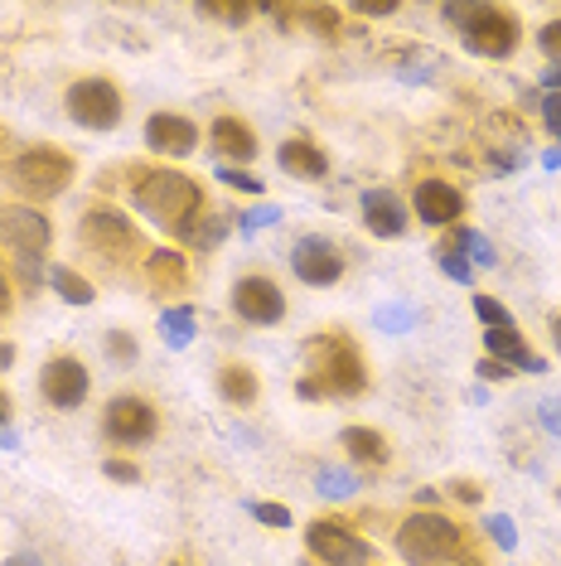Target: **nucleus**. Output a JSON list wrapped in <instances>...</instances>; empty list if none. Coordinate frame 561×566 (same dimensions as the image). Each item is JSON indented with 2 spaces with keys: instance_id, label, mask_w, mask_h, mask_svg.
Returning a JSON list of instances; mask_svg holds the SVG:
<instances>
[{
  "instance_id": "obj_1",
  "label": "nucleus",
  "mask_w": 561,
  "mask_h": 566,
  "mask_svg": "<svg viewBox=\"0 0 561 566\" xmlns=\"http://www.w3.org/2000/svg\"><path fill=\"white\" fill-rule=\"evenodd\" d=\"M136 203L150 223L184 238L203 213V189L180 170H146V175H136Z\"/></svg>"
},
{
  "instance_id": "obj_2",
  "label": "nucleus",
  "mask_w": 561,
  "mask_h": 566,
  "mask_svg": "<svg viewBox=\"0 0 561 566\" xmlns=\"http://www.w3.org/2000/svg\"><path fill=\"white\" fill-rule=\"evenodd\" d=\"M398 552H402V562H412V566H445L451 557L465 552V533H461V523H451L445 513L421 509L398 527Z\"/></svg>"
},
{
  "instance_id": "obj_3",
  "label": "nucleus",
  "mask_w": 561,
  "mask_h": 566,
  "mask_svg": "<svg viewBox=\"0 0 561 566\" xmlns=\"http://www.w3.org/2000/svg\"><path fill=\"white\" fill-rule=\"evenodd\" d=\"M305 358L315 364L310 378L320 382L325 392H339V397H359L368 388V368L359 349H353L343 334H315V339H305Z\"/></svg>"
},
{
  "instance_id": "obj_4",
  "label": "nucleus",
  "mask_w": 561,
  "mask_h": 566,
  "mask_svg": "<svg viewBox=\"0 0 561 566\" xmlns=\"http://www.w3.org/2000/svg\"><path fill=\"white\" fill-rule=\"evenodd\" d=\"M73 175H78V165H73V156L59 146H34L10 165V179H15L24 195H40V199L63 195V189L73 185Z\"/></svg>"
},
{
  "instance_id": "obj_5",
  "label": "nucleus",
  "mask_w": 561,
  "mask_h": 566,
  "mask_svg": "<svg viewBox=\"0 0 561 566\" xmlns=\"http://www.w3.org/2000/svg\"><path fill=\"white\" fill-rule=\"evenodd\" d=\"M83 248L97 252L102 262L121 266L140 252V233H136L131 218L117 213V209H87L83 213Z\"/></svg>"
},
{
  "instance_id": "obj_6",
  "label": "nucleus",
  "mask_w": 561,
  "mask_h": 566,
  "mask_svg": "<svg viewBox=\"0 0 561 566\" xmlns=\"http://www.w3.org/2000/svg\"><path fill=\"white\" fill-rule=\"evenodd\" d=\"M518 15H508L499 6H469V20L461 24L465 49L479 59H508L518 49Z\"/></svg>"
},
{
  "instance_id": "obj_7",
  "label": "nucleus",
  "mask_w": 561,
  "mask_h": 566,
  "mask_svg": "<svg viewBox=\"0 0 561 566\" xmlns=\"http://www.w3.org/2000/svg\"><path fill=\"white\" fill-rule=\"evenodd\" d=\"M63 112L83 126V132H112L121 122V93L107 78H78L63 93Z\"/></svg>"
},
{
  "instance_id": "obj_8",
  "label": "nucleus",
  "mask_w": 561,
  "mask_h": 566,
  "mask_svg": "<svg viewBox=\"0 0 561 566\" xmlns=\"http://www.w3.org/2000/svg\"><path fill=\"white\" fill-rule=\"evenodd\" d=\"M0 242H6L15 256H40L49 252V242H54V228H49V218L40 209H24V203H10L0 199Z\"/></svg>"
},
{
  "instance_id": "obj_9",
  "label": "nucleus",
  "mask_w": 561,
  "mask_h": 566,
  "mask_svg": "<svg viewBox=\"0 0 561 566\" xmlns=\"http://www.w3.org/2000/svg\"><path fill=\"white\" fill-rule=\"evenodd\" d=\"M107 436L112 441H121V446H146V441H156V407L146 402V397H112L107 402Z\"/></svg>"
},
{
  "instance_id": "obj_10",
  "label": "nucleus",
  "mask_w": 561,
  "mask_h": 566,
  "mask_svg": "<svg viewBox=\"0 0 561 566\" xmlns=\"http://www.w3.org/2000/svg\"><path fill=\"white\" fill-rule=\"evenodd\" d=\"M233 311L247 319V325H280V319H286V295L266 276H242L233 286Z\"/></svg>"
},
{
  "instance_id": "obj_11",
  "label": "nucleus",
  "mask_w": 561,
  "mask_h": 566,
  "mask_svg": "<svg viewBox=\"0 0 561 566\" xmlns=\"http://www.w3.org/2000/svg\"><path fill=\"white\" fill-rule=\"evenodd\" d=\"M87 388H93V378H87V368L78 358H49L44 373H40V392L49 397V407H59V411L83 407Z\"/></svg>"
},
{
  "instance_id": "obj_12",
  "label": "nucleus",
  "mask_w": 561,
  "mask_h": 566,
  "mask_svg": "<svg viewBox=\"0 0 561 566\" xmlns=\"http://www.w3.org/2000/svg\"><path fill=\"white\" fill-rule=\"evenodd\" d=\"M305 543H310V552H315V557H320L325 566H363L368 557H373L363 537L349 533L343 523H310Z\"/></svg>"
},
{
  "instance_id": "obj_13",
  "label": "nucleus",
  "mask_w": 561,
  "mask_h": 566,
  "mask_svg": "<svg viewBox=\"0 0 561 566\" xmlns=\"http://www.w3.org/2000/svg\"><path fill=\"white\" fill-rule=\"evenodd\" d=\"M412 209L426 228H451L465 213V195L455 185H445V179H421L412 189Z\"/></svg>"
},
{
  "instance_id": "obj_14",
  "label": "nucleus",
  "mask_w": 561,
  "mask_h": 566,
  "mask_svg": "<svg viewBox=\"0 0 561 566\" xmlns=\"http://www.w3.org/2000/svg\"><path fill=\"white\" fill-rule=\"evenodd\" d=\"M290 266H296V276L305 286H335L343 276V256L335 242H325V238H300L296 252H290Z\"/></svg>"
},
{
  "instance_id": "obj_15",
  "label": "nucleus",
  "mask_w": 561,
  "mask_h": 566,
  "mask_svg": "<svg viewBox=\"0 0 561 566\" xmlns=\"http://www.w3.org/2000/svg\"><path fill=\"white\" fill-rule=\"evenodd\" d=\"M146 146L160 150V156H189V150L199 146V126L180 117V112H156V117L146 122Z\"/></svg>"
},
{
  "instance_id": "obj_16",
  "label": "nucleus",
  "mask_w": 561,
  "mask_h": 566,
  "mask_svg": "<svg viewBox=\"0 0 561 566\" xmlns=\"http://www.w3.org/2000/svg\"><path fill=\"white\" fill-rule=\"evenodd\" d=\"M363 228L373 238H402L406 233V209L392 189H363Z\"/></svg>"
},
{
  "instance_id": "obj_17",
  "label": "nucleus",
  "mask_w": 561,
  "mask_h": 566,
  "mask_svg": "<svg viewBox=\"0 0 561 566\" xmlns=\"http://www.w3.org/2000/svg\"><path fill=\"white\" fill-rule=\"evenodd\" d=\"M209 146L219 160H257V132H252L242 117H213L209 126Z\"/></svg>"
},
{
  "instance_id": "obj_18",
  "label": "nucleus",
  "mask_w": 561,
  "mask_h": 566,
  "mask_svg": "<svg viewBox=\"0 0 561 566\" xmlns=\"http://www.w3.org/2000/svg\"><path fill=\"white\" fill-rule=\"evenodd\" d=\"M484 349H489V358H499V364H508V368L547 373V364L528 349V339H522L518 325H508V329H484Z\"/></svg>"
},
{
  "instance_id": "obj_19",
  "label": "nucleus",
  "mask_w": 561,
  "mask_h": 566,
  "mask_svg": "<svg viewBox=\"0 0 561 566\" xmlns=\"http://www.w3.org/2000/svg\"><path fill=\"white\" fill-rule=\"evenodd\" d=\"M146 286L156 295H180L189 286V262L180 252H150L146 256Z\"/></svg>"
},
{
  "instance_id": "obj_20",
  "label": "nucleus",
  "mask_w": 561,
  "mask_h": 566,
  "mask_svg": "<svg viewBox=\"0 0 561 566\" xmlns=\"http://www.w3.org/2000/svg\"><path fill=\"white\" fill-rule=\"evenodd\" d=\"M276 160H280V170L296 175V179H325L329 175V156L315 146V140H286V146L276 150Z\"/></svg>"
},
{
  "instance_id": "obj_21",
  "label": "nucleus",
  "mask_w": 561,
  "mask_h": 566,
  "mask_svg": "<svg viewBox=\"0 0 561 566\" xmlns=\"http://www.w3.org/2000/svg\"><path fill=\"white\" fill-rule=\"evenodd\" d=\"M219 392H223V402H233V407H252L257 402V373L242 368V364H223L219 368Z\"/></svg>"
},
{
  "instance_id": "obj_22",
  "label": "nucleus",
  "mask_w": 561,
  "mask_h": 566,
  "mask_svg": "<svg viewBox=\"0 0 561 566\" xmlns=\"http://www.w3.org/2000/svg\"><path fill=\"white\" fill-rule=\"evenodd\" d=\"M339 446L349 450V460H363V465H388V441L368 427H349L339 436Z\"/></svg>"
},
{
  "instance_id": "obj_23",
  "label": "nucleus",
  "mask_w": 561,
  "mask_h": 566,
  "mask_svg": "<svg viewBox=\"0 0 561 566\" xmlns=\"http://www.w3.org/2000/svg\"><path fill=\"white\" fill-rule=\"evenodd\" d=\"M194 305H165L160 311V334L170 349H189L194 344Z\"/></svg>"
},
{
  "instance_id": "obj_24",
  "label": "nucleus",
  "mask_w": 561,
  "mask_h": 566,
  "mask_svg": "<svg viewBox=\"0 0 561 566\" xmlns=\"http://www.w3.org/2000/svg\"><path fill=\"white\" fill-rule=\"evenodd\" d=\"M44 281H49V286H54V291H59L68 305H93V301H97L93 281L78 276V272H73V266H49Z\"/></svg>"
},
{
  "instance_id": "obj_25",
  "label": "nucleus",
  "mask_w": 561,
  "mask_h": 566,
  "mask_svg": "<svg viewBox=\"0 0 561 566\" xmlns=\"http://www.w3.org/2000/svg\"><path fill=\"white\" fill-rule=\"evenodd\" d=\"M445 248H451V252H461L469 266H494V262H499V256H494V248H489V238L475 233V228H455Z\"/></svg>"
},
{
  "instance_id": "obj_26",
  "label": "nucleus",
  "mask_w": 561,
  "mask_h": 566,
  "mask_svg": "<svg viewBox=\"0 0 561 566\" xmlns=\"http://www.w3.org/2000/svg\"><path fill=\"white\" fill-rule=\"evenodd\" d=\"M227 233H233V223H227L223 213H209V218H199V223L189 228L184 242H189V248H199V252H209V248H219Z\"/></svg>"
},
{
  "instance_id": "obj_27",
  "label": "nucleus",
  "mask_w": 561,
  "mask_h": 566,
  "mask_svg": "<svg viewBox=\"0 0 561 566\" xmlns=\"http://www.w3.org/2000/svg\"><path fill=\"white\" fill-rule=\"evenodd\" d=\"M315 484H320L325 499H349L353 489H359V480H353V474H343V470H320V480H315Z\"/></svg>"
},
{
  "instance_id": "obj_28",
  "label": "nucleus",
  "mask_w": 561,
  "mask_h": 566,
  "mask_svg": "<svg viewBox=\"0 0 561 566\" xmlns=\"http://www.w3.org/2000/svg\"><path fill=\"white\" fill-rule=\"evenodd\" d=\"M296 15H300V20H310V30H315V34H325V40H335V34H339V15H335L329 6H305V10H296Z\"/></svg>"
},
{
  "instance_id": "obj_29",
  "label": "nucleus",
  "mask_w": 561,
  "mask_h": 566,
  "mask_svg": "<svg viewBox=\"0 0 561 566\" xmlns=\"http://www.w3.org/2000/svg\"><path fill=\"white\" fill-rule=\"evenodd\" d=\"M475 315L484 319V329H508V325H514V315H508L494 295H475Z\"/></svg>"
},
{
  "instance_id": "obj_30",
  "label": "nucleus",
  "mask_w": 561,
  "mask_h": 566,
  "mask_svg": "<svg viewBox=\"0 0 561 566\" xmlns=\"http://www.w3.org/2000/svg\"><path fill=\"white\" fill-rule=\"evenodd\" d=\"M436 262H441V272H445V276H451V281H461V286H469V281H475V266H469V262H465V256H461V252H451V248H445V242H441Z\"/></svg>"
},
{
  "instance_id": "obj_31",
  "label": "nucleus",
  "mask_w": 561,
  "mask_h": 566,
  "mask_svg": "<svg viewBox=\"0 0 561 566\" xmlns=\"http://www.w3.org/2000/svg\"><path fill=\"white\" fill-rule=\"evenodd\" d=\"M247 513L266 527H290V509L286 504H262V499H247Z\"/></svg>"
},
{
  "instance_id": "obj_32",
  "label": "nucleus",
  "mask_w": 561,
  "mask_h": 566,
  "mask_svg": "<svg viewBox=\"0 0 561 566\" xmlns=\"http://www.w3.org/2000/svg\"><path fill=\"white\" fill-rule=\"evenodd\" d=\"M219 185H227V189H242V195H262V179L257 175H247V170H233V165H219Z\"/></svg>"
},
{
  "instance_id": "obj_33",
  "label": "nucleus",
  "mask_w": 561,
  "mask_h": 566,
  "mask_svg": "<svg viewBox=\"0 0 561 566\" xmlns=\"http://www.w3.org/2000/svg\"><path fill=\"white\" fill-rule=\"evenodd\" d=\"M484 527H489V537L499 547H518V523L508 518V513H489V518H484Z\"/></svg>"
},
{
  "instance_id": "obj_34",
  "label": "nucleus",
  "mask_w": 561,
  "mask_h": 566,
  "mask_svg": "<svg viewBox=\"0 0 561 566\" xmlns=\"http://www.w3.org/2000/svg\"><path fill=\"white\" fill-rule=\"evenodd\" d=\"M199 15L223 20V24H247L252 20V6H219V0H209V6H199Z\"/></svg>"
},
{
  "instance_id": "obj_35",
  "label": "nucleus",
  "mask_w": 561,
  "mask_h": 566,
  "mask_svg": "<svg viewBox=\"0 0 561 566\" xmlns=\"http://www.w3.org/2000/svg\"><path fill=\"white\" fill-rule=\"evenodd\" d=\"M107 354H112V364H136V339H131V334H126V329H112L107 334Z\"/></svg>"
},
{
  "instance_id": "obj_36",
  "label": "nucleus",
  "mask_w": 561,
  "mask_h": 566,
  "mask_svg": "<svg viewBox=\"0 0 561 566\" xmlns=\"http://www.w3.org/2000/svg\"><path fill=\"white\" fill-rule=\"evenodd\" d=\"M266 223H280V209H272V203H262V209H252V213H242V238H252V233H262Z\"/></svg>"
},
{
  "instance_id": "obj_37",
  "label": "nucleus",
  "mask_w": 561,
  "mask_h": 566,
  "mask_svg": "<svg viewBox=\"0 0 561 566\" xmlns=\"http://www.w3.org/2000/svg\"><path fill=\"white\" fill-rule=\"evenodd\" d=\"M538 44H542V54H547V59H557V63H561V20H552V24H542Z\"/></svg>"
},
{
  "instance_id": "obj_38",
  "label": "nucleus",
  "mask_w": 561,
  "mask_h": 566,
  "mask_svg": "<svg viewBox=\"0 0 561 566\" xmlns=\"http://www.w3.org/2000/svg\"><path fill=\"white\" fill-rule=\"evenodd\" d=\"M542 122H547V132H552V136H561V93L542 97Z\"/></svg>"
},
{
  "instance_id": "obj_39",
  "label": "nucleus",
  "mask_w": 561,
  "mask_h": 566,
  "mask_svg": "<svg viewBox=\"0 0 561 566\" xmlns=\"http://www.w3.org/2000/svg\"><path fill=\"white\" fill-rule=\"evenodd\" d=\"M102 470H107V480H117V484H136L140 480V470L131 465V460H107Z\"/></svg>"
},
{
  "instance_id": "obj_40",
  "label": "nucleus",
  "mask_w": 561,
  "mask_h": 566,
  "mask_svg": "<svg viewBox=\"0 0 561 566\" xmlns=\"http://www.w3.org/2000/svg\"><path fill=\"white\" fill-rule=\"evenodd\" d=\"M538 417H542V427H547V431L561 436V402H557V397H547V402H538Z\"/></svg>"
},
{
  "instance_id": "obj_41",
  "label": "nucleus",
  "mask_w": 561,
  "mask_h": 566,
  "mask_svg": "<svg viewBox=\"0 0 561 566\" xmlns=\"http://www.w3.org/2000/svg\"><path fill=\"white\" fill-rule=\"evenodd\" d=\"M479 378H489V382H504V378H514V368L499 364V358H484L479 364Z\"/></svg>"
},
{
  "instance_id": "obj_42",
  "label": "nucleus",
  "mask_w": 561,
  "mask_h": 566,
  "mask_svg": "<svg viewBox=\"0 0 561 566\" xmlns=\"http://www.w3.org/2000/svg\"><path fill=\"white\" fill-rule=\"evenodd\" d=\"M451 494L461 499V504H479L484 489H479V484H469V480H455V484H451Z\"/></svg>"
},
{
  "instance_id": "obj_43",
  "label": "nucleus",
  "mask_w": 561,
  "mask_h": 566,
  "mask_svg": "<svg viewBox=\"0 0 561 566\" xmlns=\"http://www.w3.org/2000/svg\"><path fill=\"white\" fill-rule=\"evenodd\" d=\"M378 325H382V329H406V325H412V315H406V311H382Z\"/></svg>"
},
{
  "instance_id": "obj_44",
  "label": "nucleus",
  "mask_w": 561,
  "mask_h": 566,
  "mask_svg": "<svg viewBox=\"0 0 561 566\" xmlns=\"http://www.w3.org/2000/svg\"><path fill=\"white\" fill-rule=\"evenodd\" d=\"M363 15H392V10H398V0H363Z\"/></svg>"
},
{
  "instance_id": "obj_45",
  "label": "nucleus",
  "mask_w": 561,
  "mask_h": 566,
  "mask_svg": "<svg viewBox=\"0 0 561 566\" xmlns=\"http://www.w3.org/2000/svg\"><path fill=\"white\" fill-rule=\"evenodd\" d=\"M300 397H305V402H315V397H329L325 388H320V382H315V378H300V388H296Z\"/></svg>"
},
{
  "instance_id": "obj_46",
  "label": "nucleus",
  "mask_w": 561,
  "mask_h": 566,
  "mask_svg": "<svg viewBox=\"0 0 561 566\" xmlns=\"http://www.w3.org/2000/svg\"><path fill=\"white\" fill-rule=\"evenodd\" d=\"M10 364H15V344L0 339V368H10Z\"/></svg>"
},
{
  "instance_id": "obj_47",
  "label": "nucleus",
  "mask_w": 561,
  "mask_h": 566,
  "mask_svg": "<svg viewBox=\"0 0 561 566\" xmlns=\"http://www.w3.org/2000/svg\"><path fill=\"white\" fill-rule=\"evenodd\" d=\"M6 566H44V562H40V557H30V552H20V557H10Z\"/></svg>"
},
{
  "instance_id": "obj_48",
  "label": "nucleus",
  "mask_w": 561,
  "mask_h": 566,
  "mask_svg": "<svg viewBox=\"0 0 561 566\" xmlns=\"http://www.w3.org/2000/svg\"><path fill=\"white\" fill-rule=\"evenodd\" d=\"M6 421H10V397H6V388H0V431H6Z\"/></svg>"
},
{
  "instance_id": "obj_49",
  "label": "nucleus",
  "mask_w": 561,
  "mask_h": 566,
  "mask_svg": "<svg viewBox=\"0 0 561 566\" xmlns=\"http://www.w3.org/2000/svg\"><path fill=\"white\" fill-rule=\"evenodd\" d=\"M10 311V286H6V272H0V315Z\"/></svg>"
},
{
  "instance_id": "obj_50",
  "label": "nucleus",
  "mask_w": 561,
  "mask_h": 566,
  "mask_svg": "<svg viewBox=\"0 0 561 566\" xmlns=\"http://www.w3.org/2000/svg\"><path fill=\"white\" fill-rule=\"evenodd\" d=\"M0 446H6V450H20V436H15V431H0Z\"/></svg>"
},
{
  "instance_id": "obj_51",
  "label": "nucleus",
  "mask_w": 561,
  "mask_h": 566,
  "mask_svg": "<svg viewBox=\"0 0 561 566\" xmlns=\"http://www.w3.org/2000/svg\"><path fill=\"white\" fill-rule=\"evenodd\" d=\"M547 170H561V150H547Z\"/></svg>"
},
{
  "instance_id": "obj_52",
  "label": "nucleus",
  "mask_w": 561,
  "mask_h": 566,
  "mask_svg": "<svg viewBox=\"0 0 561 566\" xmlns=\"http://www.w3.org/2000/svg\"><path fill=\"white\" fill-rule=\"evenodd\" d=\"M552 344H557V354H561V315L552 319Z\"/></svg>"
},
{
  "instance_id": "obj_53",
  "label": "nucleus",
  "mask_w": 561,
  "mask_h": 566,
  "mask_svg": "<svg viewBox=\"0 0 561 566\" xmlns=\"http://www.w3.org/2000/svg\"><path fill=\"white\" fill-rule=\"evenodd\" d=\"M170 566H184V562H170Z\"/></svg>"
},
{
  "instance_id": "obj_54",
  "label": "nucleus",
  "mask_w": 561,
  "mask_h": 566,
  "mask_svg": "<svg viewBox=\"0 0 561 566\" xmlns=\"http://www.w3.org/2000/svg\"><path fill=\"white\" fill-rule=\"evenodd\" d=\"M465 566H479V562H465Z\"/></svg>"
}]
</instances>
